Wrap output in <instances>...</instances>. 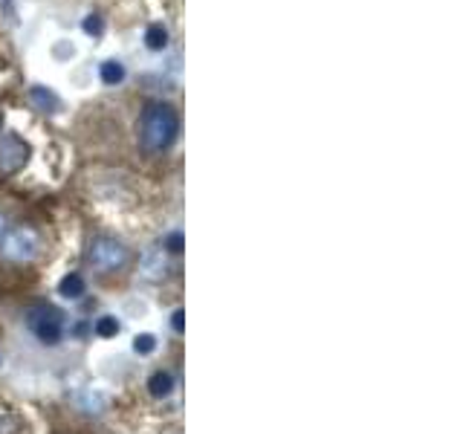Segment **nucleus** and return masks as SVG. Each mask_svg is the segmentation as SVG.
Returning a JSON list of instances; mask_svg holds the SVG:
<instances>
[{"label": "nucleus", "mask_w": 463, "mask_h": 434, "mask_svg": "<svg viewBox=\"0 0 463 434\" xmlns=\"http://www.w3.org/2000/svg\"><path fill=\"white\" fill-rule=\"evenodd\" d=\"M29 160V145L15 136V133H6V136H0V171H18L23 162Z\"/></svg>", "instance_id": "nucleus-5"}, {"label": "nucleus", "mask_w": 463, "mask_h": 434, "mask_svg": "<svg viewBox=\"0 0 463 434\" xmlns=\"http://www.w3.org/2000/svg\"><path fill=\"white\" fill-rule=\"evenodd\" d=\"M177 133H180V116H177V111L171 104L157 101V104L145 107L142 122H139V139H142V145H145L148 151L171 148Z\"/></svg>", "instance_id": "nucleus-1"}, {"label": "nucleus", "mask_w": 463, "mask_h": 434, "mask_svg": "<svg viewBox=\"0 0 463 434\" xmlns=\"http://www.w3.org/2000/svg\"><path fill=\"white\" fill-rule=\"evenodd\" d=\"M84 32L93 35V38H99V35L104 32V21H101L99 15H87V18H84Z\"/></svg>", "instance_id": "nucleus-14"}, {"label": "nucleus", "mask_w": 463, "mask_h": 434, "mask_svg": "<svg viewBox=\"0 0 463 434\" xmlns=\"http://www.w3.org/2000/svg\"><path fill=\"white\" fill-rule=\"evenodd\" d=\"M165 246H168V252H174V255H180V252H183V235L180 232H171L168 240H165Z\"/></svg>", "instance_id": "nucleus-15"}, {"label": "nucleus", "mask_w": 463, "mask_h": 434, "mask_svg": "<svg viewBox=\"0 0 463 434\" xmlns=\"http://www.w3.org/2000/svg\"><path fill=\"white\" fill-rule=\"evenodd\" d=\"M183 318H186L183 310H177V313L171 316V328H174V333H183Z\"/></svg>", "instance_id": "nucleus-16"}, {"label": "nucleus", "mask_w": 463, "mask_h": 434, "mask_svg": "<svg viewBox=\"0 0 463 434\" xmlns=\"http://www.w3.org/2000/svg\"><path fill=\"white\" fill-rule=\"evenodd\" d=\"M87 258H90L93 269H99V272H113V269H119V267L128 264V249H125V243H119L116 238H96V240L90 243Z\"/></svg>", "instance_id": "nucleus-3"}, {"label": "nucleus", "mask_w": 463, "mask_h": 434, "mask_svg": "<svg viewBox=\"0 0 463 434\" xmlns=\"http://www.w3.org/2000/svg\"><path fill=\"white\" fill-rule=\"evenodd\" d=\"M145 47L154 50V52H160V50L168 47V32H165L162 23H151V26L145 29Z\"/></svg>", "instance_id": "nucleus-9"}, {"label": "nucleus", "mask_w": 463, "mask_h": 434, "mask_svg": "<svg viewBox=\"0 0 463 434\" xmlns=\"http://www.w3.org/2000/svg\"><path fill=\"white\" fill-rule=\"evenodd\" d=\"M9 4H12V0H0V6H4V9H9Z\"/></svg>", "instance_id": "nucleus-17"}, {"label": "nucleus", "mask_w": 463, "mask_h": 434, "mask_svg": "<svg viewBox=\"0 0 463 434\" xmlns=\"http://www.w3.org/2000/svg\"><path fill=\"white\" fill-rule=\"evenodd\" d=\"M122 79H125V67H122L119 61H104V64H101V82H104V84L113 87V84H119Z\"/></svg>", "instance_id": "nucleus-11"}, {"label": "nucleus", "mask_w": 463, "mask_h": 434, "mask_svg": "<svg viewBox=\"0 0 463 434\" xmlns=\"http://www.w3.org/2000/svg\"><path fill=\"white\" fill-rule=\"evenodd\" d=\"M84 293H87V284H84V278L79 272H69V275H64L58 281V296H64L69 301H79Z\"/></svg>", "instance_id": "nucleus-7"}, {"label": "nucleus", "mask_w": 463, "mask_h": 434, "mask_svg": "<svg viewBox=\"0 0 463 434\" xmlns=\"http://www.w3.org/2000/svg\"><path fill=\"white\" fill-rule=\"evenodd\" d=\"M29 99H32V104L38 107V111H44V113H58V111H61V99H58L50 87H44V84H32Z\"/></svg>", "instance_id": "nucleus-6"}, {"label": "nucleus", "mask_w": 463, "mask_h": 434, "mask_svg": "<svg viewBox=\"0 0 463 434\" xmlns=\"http://www.w3.org/2000/svg\"><path fill=\"white\" fill-rule=\"evenodd\" d=\"M148 391H151V396H157V400L168 396L174 391V374L171 371H154L148 379Z\"/></svg>", "instance_id": "nucleus-8"}, {"label": "nucleus", "mask_w": 463, "mask_h": 434, "mask_svg": "<svg viewBox=\"0 0 463 434\" xmlns=\"http://www.w3.org/2000/svg\"><path fill=\"white\" fill-rule=\"evenodd\" d=\"M96 336H101V339H113V336H119V330H122V324L116 321V316H101V318H96Z\"/></svg>", "instance_id": "nucleus-10"}, {"label": "nucleus", "mask_w": 463, "mask_h": 434, "mask_svg": "<svg viewBox=\"0 0 463 434\" xmlns=\"http://www.w3.org/2000/svg\"><path fill=\"white\" fill-rule=\"evenodd\" d=\"M154 350H157V336H151V333H139V336H133V353L148 356V353H154Z\"/></svg>", "instance_id": "nucleus-12"}, {"label": "nucleus", "mask_w": 463, "mask_h": 434, "mask_svg": "<svg viewBox=\"0 0 463 434\" xmlns=\"http://www.w3.org/2000/svg\"><path fill=\"white\" fill-rule=\"evenodd\" d=\"M162 272H165L162 255H148V258H145V275H148V278H160Z\"/></svg>", "instance_id": "nucleus-13"}, {"label": "nucleus", "mask_w": 463, "mask_h": 434, "mask_svg": "<svg viewBox=\"0 0 463 434\" xmlns=\"http://www.w3.org/2000/svg\"><path fill=\"white\" fill-rule=\"evenodd\" d=\"M4 229H6V226H4V217H0V235H4Z\"/></svg>", "instance_id": "nucleus-18"}, {"label": "nucleus", "mask_w": 463, "mask_h": 434, "mask_svg": "<svg viewBox=\"0 0 463 434\" xmlns=\"http://www.w3.org/2000/svg\"><path fill=\"white\" fill-rule=\"evenodd\" d=\"M38 249H41V243H38V235H35L32 229H15L9 238H6V255L12 258V261H32L35 255H38Z\"/></svg>", "instance_id": "nucleus-4"}, {"label": "nucleus", "mask_w": 463, "mask_h": 434, "mask_svg": "<svg viewBox=\"0 0 463 434\" xmlns=\"http://www.w3.org/2000/svg\"><path fill=\"white\" fill-rule=\"evenodd\" d=\"M29 330L38 336L44 345H58L64 339V313L52 304H35L26 310Z\"/></svg>", "instance_id": "nucleus-2"}]
</instances>
